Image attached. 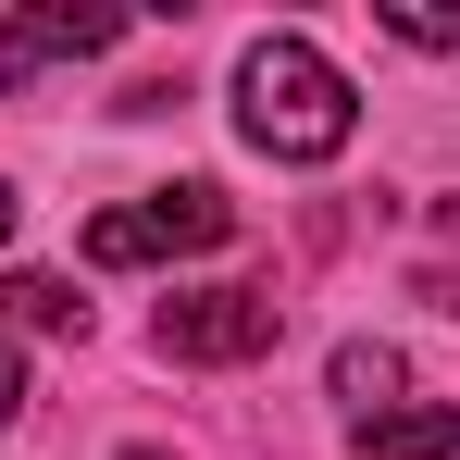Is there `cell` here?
I'll return each instance as SVG.
<instances>
[{"mask_svg":"<svg viewBox=\"0 0 460 460\" xmlns=\"http://www.w3.org/2000/svg\"><path fill=\"white\" fill-rule=\"evenodd\" d=\"M0 311H13V323H38V336H75V323H87V299L63 287V274H13Z\"/></svg>","mask_w":460,"mask_h":460,"instance_id":"obj_7","label":"cell"},{"mask_svg":"<svg viewBox=\"0 0 460 460\" xmlns=\"http://www.w3.org/2000/svg\"><path fill=\"white\" fill-rule=\"evenodd\" d=\"M336 398L374 423L385 398H398V349H385V336H349V349H336Z\"/></svg>","mask_w":460,"mask_h":460,"instance_id":"obj_6","label":"cell"},{"mask_svg":"<svg viewBox=\"0 0 460 460\" xmlns=\"http://www.w3.org/2000/svg\"><path fill=\"white\" fill-rule=\"evenodd\" d=\"M125 460H162V448H125Z\"/></svg>","mask_w":460,"mask_h":460,"instance_id":"obj_11","label":"cell"},{"mask_svg":"<svg viewBox=\"0 0 460 460\" xmlns=\"http://www.w3.org/2000/svg\"><path fill=\"white\" fill-rule=\"evenodd\" d=\"M236 125H249V150H274V162H336L349 125H361V100H349V75L311 38H249L236 50Z\"/></svg>","mask_w":460,"mask_h":460,"instance_id":"obj_1","label":"cell"},{"mask_svg":"<svg viewBox=\"0 0 460 460\" xmlns=\"http://www.w3.org/2000/svg\"><path fill=\"white\" fill-rule=\"evenodd\" d=\"M13 398H25V361H13V336H0V423H13Z\"/></svg>","mask_w":460,"mask_h":460,"instance_id":"obj_9","label":"cell"},{"mask_svg":"<svg viewBox=\"0 0 460 460\" xmlns=\"http://www.w3.org/2000/svg\"><path fill=\"white\" fill-rule=\"evenodd\" d=\"M374 25L411 50H460V0H374Z\"/></svg>","mask_w":460,"mask_h":460,"instance_id":"obj_8","label":"cell"},{"mask_svg":"<svg viewBox=\"0 0 460 460\" xmlns=\"http://www.w3.org/2000/svg\"><path fill=\"white\" fill-rule=\"evenodd\" d=\"M361 460H460V411H374Z\"/></svg>","mask_w":460,"mask_h":460,"instance_id":"obj_5","label":"cell"},{"mask_svg":"<svg viewBox=\"0 0 460 460\" xmlns=\"http://www.w3.org/2000/svg\"><path fill=\"white\" fill-rule=\"evenodd\" d=\"M150 349L162 361H261V349H287V299L274 287H187V299H162Z\"/></svg>","mask_w":460,"mask_h":460,"instance_id":"obj_3","label":"cell"},{"mask_svg":"<svg viewBox=\"0 0 460 460\" xmlns=\"http://www.w3.org/2000/svg\"><path fill=\"white\" fill-rule=\"evenodd\" d=\"M236 236V199L212 174H187V187H150V199H125V212H100L87 225V261L100 274H125V261H174V249H225Z\"/></svg>","mask_w":460,"mask_h":460,"instance_id":"obj_2","label":"cell"},{"mask_svg":"<svg viewBox=\"0 0 460 460\" xmlns=\"http://www.w3.org/2000/svg\"><path fill=\"white\" fill-rule=\"evenodd\" d=\"M112 38H125V13H112V0H50V13H13V25H0V87H25L50 50H112Z\"/></svg>","mask_w":460,"mask_h":460,"instance_id":"obj_4","label":"cell"},{"mask_svg":"<svg viewBox=\"0 0 460 460\" xmlns=\"http://www.w3.org/2000/svg\"><path fill=\"white\" fill-rule=\"evenodd\" d=\"M0 236H13V199H0Z\"/></svg>","mask_w":460,"mask_h":460,"instance_id":"obj_10","label":"cell"}]
</instances>
